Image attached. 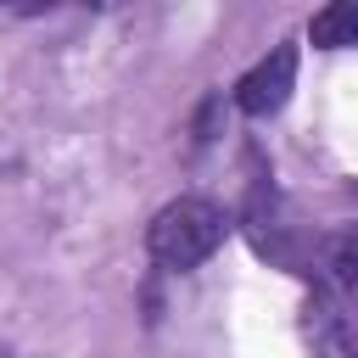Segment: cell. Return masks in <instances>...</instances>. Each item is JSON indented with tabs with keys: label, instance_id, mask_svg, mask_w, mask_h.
I'll use <instances>...</instances> for the list:
<instances>
[{
	"label": "cell",
	"instance_id": "1",
	"mask_svg": "<svg viewBox=\"0 0 358 358\" xmlns=\"http://www.w3.org/2000/svg\"><path fill=\"white\" fill-rule=\"evenodd\" d=\"M229 229H235V218L224 213V201H213V196H179V201H168V207L151 213V224H145V252H151L157 268L185 274V268L207 263V257L224 246Z\"/></svg>",
	"mask_w": 358,
	"mask_h": 358
},
{
	"label": "cell",
	"instance_id": "2",
	"mask_svg": "<svg viewBox=\"0 0 358 358\" xmlns=\"http://www.w3.org/2000/svg\"><path fill=\"white\" fill-rule=\"evenodd\" d=\"M302 274H313V296H324L358 324V235H324Z\"/></svg>",
	"mask_w": 358,
	"mask_h": 358
},
{
	"label": "cell",
	"instance_id": "3",
	"mask_svg": "<svg viewBox=\"0 0 358 358\" xmlns=\"http://www.w3.org/2000/svg\"><path fill=\"white\" fill-rule=\"evenodd\" d=\"M291 84H296V45H274L257 67L241 73L235 106H241L246 117H274V112L291 101Z\"/></svg>",
	"mask_w": 358,
	"mask_h": 358
},
{
	"label": "cell",
	"instance_id": "4",
	"mask_svg": "<svg viewBox=\"0 0 358 358\" xmlns=\"http://www.w3.org/2000/svg\"><path fill=\"white\" fill-rule=\"evenodd\" d=\"M308 39H313V50H347V45H358V0L319 6L308 17Z\"/></svg>",
	"mask_w": 358,
	"mask_h": 358
},
{
	"label": "cell",
	"instance_id": "5",
	"mask_svg": "<svg viewBox=\"0 0 358 358\" xmlns=\"http://www.w3.org/2000/svg\"><path fill=\"white\" fill-rule=\"evenodd\" d=\"M0 358H6V352H0Z\"/></svg>",
	"mask_w": 358,
	"mask_h": 358
}]
</instances>
